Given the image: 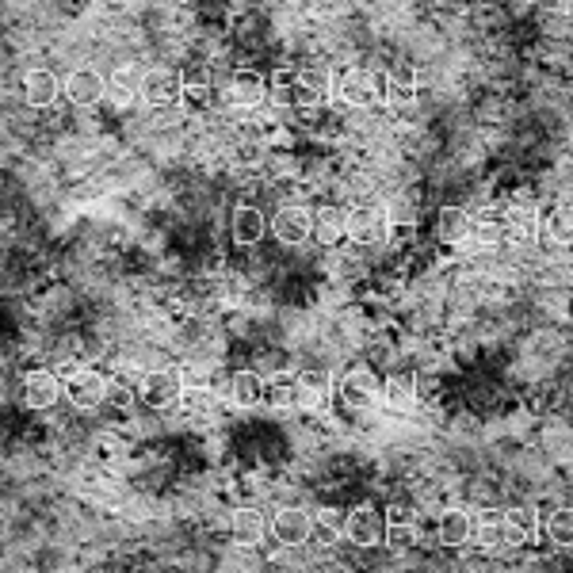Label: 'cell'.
Here are the masks:
<instances>
[{"label":"cell","mask_w":573,"mask_h":573,"mask_svg":"<svg viewBox=\"0 0 573 573\" xmlns=\"http://www.w3.org/2000/svg\"><path fill=\"white\" fill-rule=\"evenodd\" d=\"M333 81H337L340 104H348V107H371L386 96V77H375L371 69H360V65L340 69Z\"/></svg>","instance_id":"6da1fadb"},{"label":"cell","mask_w":573,"mask_h":573,"mask_svg":"<svg viewBox=\"0 0 573 573\" xmlns=\"http://www.w3.org/2000/svg\"><path fill=\"white\" fill-rule=\"evenodd\" d=\"M184 394H188L184 375L172 371V367H157V371L142 375V382H138V398H142L149 409H172V405L184 402Z\"/></svg>","instance_id":"7a4b0ae2"},{"label":"cell","mask_w":573,"mask_h":573,"mask_svg":"<svg viewBox=\"0 0 573 573\" xmlns=\"http://www.w3.org/2000/svg\"><path fill=\"white\" fill-rule=\"evenodd\" d=\"M344 539H348L352 547H363V551L386 543V512H379L375 505L348 509L344 512Z\"/></svg>","instance_id":"3957f363"},{"label":"cell","mask_w":573,"mask_h":573,"mask_svg":"<svg viewBox=\"0 0 573 573\" xmlns=\"http://www.w3.org/2000/svg\"><path fill=\"white\" fill-rule=\"evenodd\" d=\"M344 234H348V241H356V245H379L382 237L390 234V214H386V207H379V203L352 207Z\"/></svg>","instance_id":"277c9868"},{"label":"cell","mask_w":573,"mask_h":573,"mask_svg":"<svg viewBox=\"0 0 573 573\" xmlns=\"http://www.w3.org/2000/svg\"><path fill=\"white\" fill-rule=\"evenodd\" d=\"M184 85H188V77H184L180 69L157 65V69L142 73V100H146L149 107H169L184 96Z\"/></svg>","instance_id":"5b68a950"},{"label":"cell","mask_w":573,"mask_h":573,"mask_svg":"<svg viewBox=\"0 0 573 573\" xmlns=\"http://www.w3.org/2000/svg\"><path fill=\"white\" fill-rule=\"evenodd\" d=\"M23 405L27 409H54V405L65 398V379H58L54 371L46 367H35L23 375Z\"/></svg>","instance_id":"8992f818"},{"label":"cell","mask_w":573,"mask_h":573,"mask_svg":"<svg viewBox=\"0 0 573 573\" xmlns=\"http://www.w3.org/2000/svg\"><path fill=\"white\" fill-rule=\"evenodd\" d=\"M65 398H69L73 409H100V405H107V379L100 371L77 367L65 379Z\"/></svg>","instance_id":"52a82bcc"},{"label":"cell","mask_w":573,"mask_h":573,"mask_svg":"<svg viewBox=\"0 0 573 573\" xmlns=\"http://www.w3.org/2000/svg\"><path fill=\"white\" fill-rule=\"evenodd\" d=\"M272 535L283 547H302L314 539V516L302 509V505H283V509L272 516Z\"/></svg>","instance_id":"ba28073f"},{"label":"cell","mask_w":573,"mask_h":573,"mask_svg":"<svg viewBox=\"0 0 573 573\" xmlns=\"http://www.w3.org/2000/svg\"><path fill=\"white\" fill-rule=\"evenodd\" d=\"M382 386L386 382L375 379V371H367V367H356V371H348L344 382H340V402L348 405V409H371V405L382 398Z\"/></svg>","instance_id":"9c48e42d"},{"label":"cell","mask_w":573,"mask_h":573,"mask_svg":"<svg viewBox=\"0 0 573 573\" xmlns=\"http://www.w3.org/2000/svg\"><path fill=\"white\" fill-rule=\"evenodd\" d=\"M272 237L279 245L295 249V245H306L314 237V214L306 207H283V211L272 218Z\"/></svg>","instance_id":"30bf717a"},{"label":"cell","mask_w":573,"mask_h":573,"mask_svg":"<svg viewBox=\"0 0 573 573\" xmlns=\"http://www.w3.org/2000/svg\"><path fill=\"white\" fill-rule=\"evenodd\" d=\"M107 96V81L96 69H73L65 77V100L73 107H96Z\"/></svg>","instance_id":"8fae6325"},{"label":"cell","mask_w":573,"mask_h":573,"mask_svg":"<svg viewBox=\"0 0 573 573\" xmlns=\"http://www.w3.org/2000/svg\"><path fill=\"white\" fill-rule=\"evenodd\" d=\"M272 234V222H268V214L260 211V207H237L234 218H230V237H234L241 249H249V245H260L264 237Z\"/></svg>","instance_id":"7c38bea8"},{"label":"cell","mask_w":573,"mask_h":573,"mask_svg":"<svg viewBox=\"0 0 573 573\" xmlns=\"http://www.w3.org/2000/svg\"><path fill=\"white\" fill-rule=\"evenodd\" d=\"M58 96H65V81L50 69H31L23 77V100L31 107H54Z\"/></svg>","instance_id":"4fadbf2b"},{"label":"cell","mask_w":573,"mask_h":573,"mask_svg":"<svg viewBox=\"0 0 573 573\" xmlns=\"http://www.w3.org/2000/svg\"><path fill=\"white\" fill-rule=\"evenodd\" d=\"M474 543H478V551H486V554H501V551H509V547H520L509 528V520H505V516H493V512L478 520Z\"/></svg>","instance_id":"5bb4252c"},{"label":"cell","mask_w":573,"mask_h":573,"mask_svg":"<svg viewBox=\"0 0 573 573\" xmlns=\"http://www.w3.org/2000/svg\"><path fill=\"white\" fill-rule=\"evenodd\" d=\"M268 96V77H260L256 69H237L226 85V100L234 107H256Z\"/></svg>","instance_id":"9a60e30c"},{"label":"cell","mask_w":573,"mask_h":573,"mask_svg":"<svg viewBox=\"0 0 573 573\" xmlns=\"http://www.w3.org/2000/svg\"><path fill=\"white\" fill-rule=\"evenodd\" d=\"M230 531H234L237 547H260V543H264V535L272 531V520H264V512L253 509V505H245V509L234 512Z\"/></svg>","instance_id":"2e32d148"},{"label":"cell","mask_w":573,"mask_h":573,"mask_svg":"<svg viewBox=\"0 0 573 573\" xmlns=\"http://www.w3.org/2000/svg\"><path fill=\"white\" fill-rule=\"evenodd\" d=\"M329 92H337V81L325 73V69H302L298 73V107H318L329 100Z\"/></svg>","instance_id":"e0dca14e"},{"label":"cell","mask_w":573,"mask_h":573,"mask_svg":"<svg viewBox=\"0 0 573 573\" xmlns=\"http://www.w3.org/2000/svg\"><path fill=\"white\" fill-rule=\"evenodd\" d=\"M226 390H230V402L234 405L253 409V405H260L264 398H268V379H260L256 371H234Z\"/></svg>","instance_id":"ac0fdd59"},{"label":"cell","mask_w":573,"mask_h":573,"mask_svg":"<svg viewBox=\"0 0 573 573\" xmlns=\"http://www.w3.org/2000/svg\"><path fill=\"white\" fill-rule=\"evenodd\" d=\"M474 520H470L467 509H447L440 512V524H436V539L444 543V547H463L470 543V535H474Z\"/></svg>","instance_id":"d6986e66"},{"label":"cell","mask_w":573,"mask_h":573,"mask_svg":"<svg viewBox=\"0 0 573 573\" xmlns=\"http://www.w3.org/2000/svg\"><path fill=\"white\" fill-rule=\"evenodd\" d=\"M382 100H386L390 111H398V115H402V111H413V107H417V77H413L409 69L390 73V77H386V96H382Z\"/></svg>","instance_id":"ffe728a7"},{"label":"cell","mask_w":573,"mask_h":573,"mask_svg":"<svg viewBox=\"0 0 573 573\" xmlns=\"http://www.w3.org/2000/svg\"><path fill=\"white\" fill-rule=\"evenodd\" d=\"M470 234H474V222H470V214L463 207H444L436 214V237L444 245H463Z\"/></svg>","instance_id":"44dd1931"},{"label":"cell","mask_w":573,"mask_h":573,"mask_svg":"<svg viewBox=\"0 0 573 573\" xmlns=\"http://www.w3.org/2000/svg\"><path fill=\"white\" fill-rule=\"evenodd\" d=\"M138 96H142V77H138L130 65H119V69L107 77V100L127 107V104H134Z\"/></svg>","instance_id":"7402d4cb"},{"label":"cell","mask_w":573,"mask_h":573,"mask_svg":"<svg viewBox=\"0 0 573 573\" xmlns=\"http://www.w3.org/2000/svg\"><path fill=\"white\" fill-rule=\"evenodd\" d=\"M382 405L394 409V413H413V409H417V382L409 379V375L386 379V386H382Z\"/></svg>","instance_id":"603a6c76"},{"label":"cell","mask_w":573,"mask_h":573,"mask_svg":"<svg viewBox=\"0 0 573 573\" xmlns=\"http://www.w3.org/2000/svg\"><path fill=\"white\" fill-rule=\"evenodd\" d=\"M344 226H348V211H337V207H321L318 214H314V241H321V245H337L344 234Z\"/></svg>","instance_id":"cb8c5ba5"},{"label":"cell","mask_w":573,"mask_h":573,"mask_svg":"<svg viewBox=\"0 0 573 573\" xmlns=\"http://www.w3.org/2000/svg\"><path fill=\"white\" fill-rule=\"evenodd\" d=\"M505 520H509L516 543H535L539 531H543V520H539V512L531 509V505H512V509L505 512Z\"/></svg>","instance_id":"d4e9b609"},{"label":"cell","mask_w":573,"mask_h":573,"mask_svg":"<svg viewBox=\"0 0 573 573\" xmlns=\"http://www.w3.org/2000/svg\"><path fill=\"white\" fill-rule=\"evenodd\" d=\"M543 234H547V241H554V245H573V207L570 203L554 207V211L543 218Z\"/></svg>","instance_id":"484cf974"},{"label":"cell","mask_w":573,"mask_h":573,"mask_svg":"<svg viewBox=\"0 0 573 573\" xmlns=\"http://www.w3.org/2000/svg\"><path fill=\"white\" fill-rule=\"evenodd\" d=\"M409 535L417 539V512L405 509V505L386 509V543H402Z\"/></svg>","instance_id":"4316f807"},{"label":"cell","mask_w":573,"mask_h":573,"mask_svg":"<svg viewBox=\"0 0 573 573\" xmlns=\"http://www.w3.org/2000/svg\"><path fill=\"white\" fill-rule=\"evenodd\" d=\"M298 96V73L295 69H276L268 77V100L276 107H291Z\"/></svg>","instance_id":"83f0119b"},{"label":"cell","mask_w":573,"mask_h":573,"mask_svg":"<svg viewBox=\"0 0 573 573\" xmlns=\"http://www.w3.org/2000/svg\"><path fill=\"white\" fill-rule=\"evenodd\" d=\"M547 539H551L554 547H573V505H558V509L547 516Z\"/></svg>","instance_id":"f1b7e54d"},{"label":"cell","mask_w":573,"mask_h":573,"mask_svg":"<svg viewBox=\"0 0 573 573\" xmlns=\"http://www.w3.org/2000/svg\"><path fill=\"white\" fill-rule=\"evenodd\" d=\"M298 390H302V402L306 405H325L329 394H333L325 371H302V375H298Z\"/></svg>","instance_id":"f546056e"},{"label":"cell","mask_w":573,"mask_h":573,"mask_svg":"<svg viewBox=\"0 0 573 573\" xmlns=\"http://www.w3.org/2000/svg\"><path fill=\"white\" fill-rule=\"evenodd\" d=\"M264 402L279 405V409H287V405H298L302 402V390H298V379H287V375H279V379L268 382V398Z\"/></svg>","instance_id":"4dcf8cb0"},{"label":"cell","mask_w":573,"mask_h":573,"mask_svg":"<svg viewBox=\"0 0 573 573\" xmlns=\"http://www.w3.org/2000/svg\"><path fill=\"white\" fill-rule=\"evenodd\" d=\"M314 535H318L321 547L340 543V539H344V516H337V512H321L318 520H314Z\"/></svg>","instance_id":"1f68e13d"},{"label":"cell","mask_w":573,"mask_h":573,"mask_svg":"<svg viewBox=\"0 0 573 573\" xmlns=\"http://www.w3.org/2000/svg\"><path fill=\"white\" fill-rule=\"evenodd\" d=\"M386 214H390V230L394 226H417V203L413 199H394L390 207H386Z\"/></svg>","instance_id":"d6a6232c"},{"label":"cell","mask_w":573,"mask_h":573,"mask_svg":"<svg viewBox=\"0 0 573 573\" xmlns=\"http://www.w3.org/2000/svg\"><path fill=\"white\" fill-rule=\"evenodd\" d=\"M230 157H234V165H260V161H264V142L245 138V142H237Z\"/></svg>","instance_id":"836d02e7"},{"label":"cell","mask_w":573,"mask_h":573,"mask_svg":"<svg viewBox=\"0 0 573 573\" xmlns=\"http://www.w3.org/2000/svg\"><path fill=\"white\" fill-rule=\"evenodd\" d=\"M184 100L195 107H203L211 100V85H207V77L199 73V77H188V85H184Z\"/></svg>","instance_id":"e575fe53"},{"label":"cell","mask_w":573,"mask_h":573,"mask_svg":"<svg viewBox=\"0 0 573 573\" xmlns=\"http://www.w3.org/2000/svg\"><path fill=\"white\" fill-rule=\"evenodd\" d=\"M134 394L138 390H127L123 382H107V405H115V409H127L134 402Z\"/></svg>","instance_id":"d590c367"}]
</instances>
